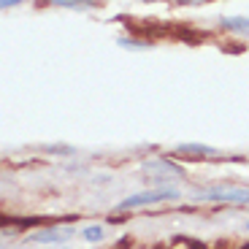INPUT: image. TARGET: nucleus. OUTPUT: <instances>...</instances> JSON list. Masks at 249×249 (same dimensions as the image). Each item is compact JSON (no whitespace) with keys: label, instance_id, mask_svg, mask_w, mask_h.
Listing matches in <instances>:
<instances>
[{"label":"nucleus","instance_id":"nucleus-1","mask_svg":"<svg viewBox=\"0 0 249 249\" xmlns=\"http://www.w3.org/2000/svg\"><path fill=\"white\" fill-rule=\"evenodd\" d=\"M193 198L200 203L222 206H249V184H214L203 190H193Z\"/></svg>","mask_w":249,"mask_h":249},{"label":"nucleus","instance_id":"nucleus-2","mask_svg":"<svg viewBox=\"0 0 249 249\" xmlns=\"http://www.w3.org/2000/svg\"><path fill=\"white\" fill-rule=\"evenodd\" d=\"M181 193L176 187H157V190H141L117 203V212H136V209H146V206H160V203H174L179 200Z\"/></svg>","mask_w":249,"mask_h":249},{"label":"nucleus","instance_id":"nucleus-3","mask_svg":"<svg viewBox=\"0 0 249 249\" xmlns=\"http://www.w3.org/2000/svg\"><path fill=\"white\" fill-rule=\"evenodd\" d=\"M141 171L155 184H162V187H171L174 179H184V168L176 165L174 160H168V157H149V160L141 162Z\"/></svg>","mask_w":249,"mask_h":249},{"label":"nucleus","instance_id":"nucleus-4","mask_svg":"<svg viewBox=\"0 0 249 249\" xmlns=\"http://www.w3.org/2000/svg\"><path fill=\"white\" fill-rule=\"evenodd\" d=\"M76 233V228L71 225H52V228H41V231L30 233V241L33 244H65L71 241Z\"/></svg>","mask_w":249,"mask_h":249},{"label":"nucleus","instance_id":"nucleus-5","mask_svg":"<svg viewBox=\"0 0 249 249\" xmlns=\"http://www.w3.org/2000/svg\"><path fill=\"white\" fill-rule=\"evenodd\" d=\"M176 155H184V157H198V160H214L219 157L217 146H209V143H193V141H184L176 146Z\"/></svg>","mask_w":249,"mask_h":249},{"label":"nucleus","instance_id":"nucleus-6","mask_svg":"<svg viewBox=\"0 0 249 249\" xmlns=\"http://www.w3.org/2000/svg\"><path fill=\"white\" fill-rule=\"evenodd\" d=\"M219 27L228 33H236V36H249V17H222Z\"/></svg>","mask_w":249,"mask_h":249},{"label":"nucleus","instance_id":"nucleus-7","mask_svg":"<svg viewBox=\"0 0 249 249\" xmlns=\"http://www.w3.org/2000/svg\"><path fill=\"white\" fill-rule=\"evenodd\" d=\"M81 238L87 244H98L106 238V225H100V222H92V225H84L81 228Z\"/></svg>","mask_w":249,"mask_h":249},{"label":"nucleus","instance_id":"nucleus-8","mask_svg":"<svg viewBox=\"0 0 249 249\" xmlns=\"http://www.w3.org/2000/svg\"><path fill=\"white\" fill-rule=\"evenodd\" d=\"M49 3L52 6H62V8H84V11L98 6L95 0H49Z\"/></svg>","mask_w":249,"mask_h":249},{"label":"nucleus","instance_id":"nucleus-9","mask_svg":"<svg viewBox=\"0 0 249 249\" xmlns=\"http://www.w3.org/2000/svg\"><path fill=\"white\" fill-rule=\"evenodd\" d=\"M119 46H127V49H149V41H130V38H119Z\"/></svg>","mask_w":249,"mask_h":249},{"label":"nucleus","instance_id":"nucleus-10","mask_svg":"<svg viewBox=\"0 0 249 249\" xmlns=\"http://www.w3.org/2000/svg\"><path fill=\"white\" fill-rule=\"evenodd\" d=\"M22 3H25V0H0V11H3V8H14V6H22Z\"/></svg>","mask_w":249,"mask_h":249},{"label":"nucleus","instance_id":"nucleus-11","mask_svg":"<svg viewBox=\"0 0 249 249\" xmlns=\"http://www.w3.org/2000/svg\"><path fill=\"white\" fill-rule=\"evenodd\" d=\"M174 3H179V6H203L209 0H174Z\"/></svg>","mask_w":249,"mask_h":249},{"label":"nucleus","instance_id":"nucleus-12","mask_svg":"<svg viewBox=\"0 0 249 249\" xmlns=\"http://www.w3.org/2000/svg\"><path fill=\"white\" fill-rule=\"evenodd\" d=\"M244 231H247V233H249V219H247V222H244Z\"/></svg>","mask_w":249,"mask_h":249}]
</instances>
